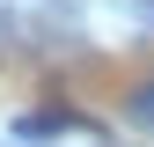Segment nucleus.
<instances>
[{"instance_id":"obj_1","label":"nucleus","mask_w":154,"mask_h":147,"mask_svg":"<svg viewBox=\"0 0 154 147\" xmlns=\"http://www.w3.org/2000/svg\"><path fill=\"white\" fill-rule=\"evenodd\" d=\"M140 118H147V125H154V88H147V96H140Z\"/></svg>"}]
</instances>
